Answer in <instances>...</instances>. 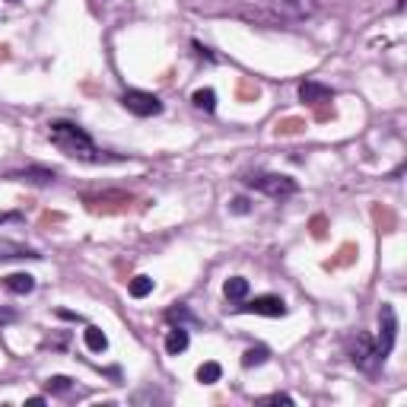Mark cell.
Here are the masks:
<instances>
[{
    "mask_svg": "<svg viewBox=\"0 0 407 407\" xmlns=\"http://www.w3.org/2000/svg\"><path fill=\"white\" fill-rule=\"evenodd\" d=\"M26 404H29V407H42V404H45V398H29Z\"/></svg>",
    "mask_w": 407,
    "mask_h": 407,
    "instance_id": "cell-24",
    "label": "cell"
},
{
    "mask_svg": "<svg viewBox=\"0 0 407 407\" xmlns=\"http://www.w3.org/2000/svg\"><path fill=\"white\" fill-rule=\"evenodd\" d=\"M3 287L16 296H29L35 290V277L32 274H10V277H3Z\"/></svg>",
    "mask_w": 407,
    "mask_h": 407,
    "instance_id": "cell-9",
    "label": "cell"
},
{
    "mask_svg": "<svg viewBox=\"0 0 407 407\" xmlns=\"http://www.w3.org/2000/svg\"><path fill=\"white\" fill-rule=\"evenodd\" d=\"M191 102H194L197 108H204V112H213V108H217V92L213 90H197L194 96H191Z\"/></svg>",
    "mask_w": 407,
    "mask_h": 407,
    "instance_id": "cell-19",
    "label": "cell"
},
{
    "mask_svg": "<svg viewBox=\"0 0 407 407\" xmlns=\"http://www.w3.org/2000/svg\"><path fill=\"white\" fill-rule=\"evenodd\" d=\"M10 258H42L35 249L29 245H19V242H10V239H0V261H10Z\"/></svg>",
    "mask_w": 407,
    "mask_h": 407,
    "instance_id": "cell-10",
    "label": "cell"
},
{
    "mask_svg": "<svg viewBox=\"0 0 407 407\" xmlns=\"http://www.w3.org/2000/svg\"><path fill=\"white\" fill-rule=\"evenodd\" d=\"M10 322H16V312L13 309H0V324H10Z\"/></svg>",
    "mask_w": 407,
    "mask_h": 407,
    "instance_id": "cell-23",
    "label": "cell"
},
{
    "mask_svg": "<svg viewBox=\"0 0 407 407\" xmlns=\"http://www.w3.org/2000/svg\"><path fill=\"white\" fill-rule=\"evenodd\" d=\"M229 210L239 213V217H245V213L251 210V201L249 197H233V201H229Z\"/></svg>",
    "mask_w": 407,
    "mask_h": 407,
    "instance_id": "cell-20",
    "label": "cell"
},
{
    "mask_svg": "<svg viewBox=\"0 0 407 407\" xmlns=\"http://www.w3.org/2000/svg\"><path fill=\"white\" fill-rule=\"evenodd\" d=\"M223 293H226L229 302H242L245 296H249V280L245 277H229L226 283H223Z\"/></svg>",
    "mask_w": 407,
    "mask_h": 407,
    "instance_id": "cell-13",
    "label": "cell"
},
{
    "mask_svg": "<svg viewBox=\"0 0 407 407\" xmlns=\"http://www.w3.org/2000/svg\"><path fill=\"white\" fill-rule=\"evenodd\" d=\"M394 340H398V315H394V306H388V302H382V309H379V356H388L394 347Z\"/></svg>",
    "mask_w": 407,
    "mask_h": 407,
    "instance_id": "cell-4",
    "label": "cell"
},
{
    "mask_svg": "<svg viewBox=\"0 0 407 407\" xmlns=\"http://www.w3.org/2000/svg\"><path fill=\"white\" fill-rule=\"evenodd\" d=\"M242 181H245L249 188L261 191V194L277 197V201H283V197H293L296 191H299L296 178H290V175H280V172H249Z\"/></svg>",
    "mask_w": 407,
    "mask_h": 407,
    "instance_id": "cell-2",
    "label": "cell"
},
{
    "mask_svg": "<svg viewBox=\"0 0 407 407\" xmlns=\"http://www.w3.org/2000/svg\"><path fill=\"white\" fill-rule=\"evenodd\" d=\"M322 7V0H274V10H277L283 19H306L315 10Z\"/></svg>",
    "mask_w": 407,
    "mask_h": 407,
    "instance_id": "cell-7",
    "label": "cell"
},
{
    "mask_svg": "<svg viewBox=\"0 0 407 407\" xmlns=\"http://www.w3.org/2000/svg\"><path fill=\"white\" fill-rule=\"evenodd\" d=\"M48 140L70 159H83V163L106 159V153L96 147V140L80 124H74V121H54V124H48Z\"/></svg>",
    "mask_w": 407,
    "mask_h": 407,
    "instance_id": "cell-1",
    "label": "cell"
},
{
    "mask_svg": "<svg viewBox=\"0 0 407 407\" xmlns=\"http://www.w3.org/2000/svg\"><path fill=\"white\" fill-rule=\"evenodd\" d=\"M299 99L309 102V106H322V102H331L334 99V90L324 83H315V80H306V83L299 86Z\"/></svg>",
    "mask_w": 407,
    "mask_h": 407,
    "instance_id": "cell-8",
    "label": "cell"
},
{
    "mask_svg": "<svg viewBox=\"0 0 407 407\" xmlns=\"http://www.w3.org/2000/svg\"><path fill=\"white\" fill-rule=\"evenodd\" d=\"M13 178L32 181V185H51V181H54V169H42V166H32V169H26V172L13 175Z\"/></svg>",
    "mask_w": 407,
    "mask_h": 407,
    "instance_id": "cell-14",
    "label": "cell"
},
{
    "mask_svg": "<svg viewBox=\"0 0 407 407\" xmlns=\"http://www.w3.org/2000/svg\"><path fill=\"white\" fill-rule=\"evenodd\" d=\"M128 290H131V296H134V299H144V296L153 293V277H147V274H137V277L128 283Z\"/></svg>",
    "mask_w": 407,
    "mask_h": 407,
    "instance_id": "cell-17",
    "label": "cell"
},
{
    "mask_svg": "<svg viewBox=\"0 0 407 407\" xmlns=\"http://www.w3.org/2000/svg\"><path fill=\"white\" fill-rule=\"evenodd\" d=\"M350 360H354L356 369L363 372H376L379 366H382V356H379V347H376V340L369 338V334H356L354 340V347H350Z\"/></svg>",
    "mask_w": 407,
    "mask_h": 407,
    "instance_id": "cell-3",
    "label": "cell"
},
{
    "mask_svg": "<svg viewBox=\"0 0 407 407\" xmlns=\"http://www.w3.org/2000/svg\"><path fill=\"white\" fill-rule=\"evenodd\" d=\"M83 344H86V350H92V354H102V350L108 347V338H106V331H102V328L90 324V328L83 331Z\"/></svg>",
    "mask_w": 407,
    "mask_h": 407,
    "instance_id": "cell-12",
    "label": "cell"
},
{
    "mask_svg": "<svg viewBox=\"0 0 407 407\" xmlns=\"http://www.w3.org/2000/svg\"><path fill=\"white\" fill-rule=\"evenodd\" d=\"M264 404H293V398H290V394H267Z\"/></svg>",
    "mask_w": 407,
    "mask_h": 407,
    "instance_id": "cell-22",
    "label": "cell"
},
{
    "mask_svg": "<svg viewBox=\"0 0 407 407\" xmlns=\"http://www.w3.org/2000/svg\"><path fill=\"white\" fill-rule=\"evenodd\" d=\"M219 376H223V366H219V363H201V366H197V382L201 385L219 382Z\"/></svg>",
    "mask_w": 407,
    "mask_h": 407,
    "instance_id": "cell-15",
    "label": "cell"
},
{
    "mask_svg": "<svg viewBox=\"0 0 407 407\" xmlns=\"http://www.w3.org/2000/svg\"><path fill=\"white\" fill-rule=\"evenodd\" d=\"M121 106L128 108L131 115L137 118H153V115H163V102H159L153 92H144V90H128L121 96Z\"/></svg>",
    "mask_w": 407,
    "mask_h": 407,
    "instance_id": "cell-5",
    "label": "cell"
},
{
    "mask_svg": "<svg viewBox=\"0 0 407 407\" xmlns=\"http://www.w3.org/2000/svg\"><path fill=\"white\" fill-rule=\"evenodd\" d=\"M267 356H271L267 347H251L242 354V366H245V369H255V366H264V363H267Z\"/></svg>",
    "mask_w": 407,
    "mask_h": 407,
    "instance_id": "cell-16",
    "label": "cell"
},
{
    "mask_svg": "<svg viewBox=\"0 0 407 407\" xmlns=\"http://www.w3.org/2000/svg\"><path fill=\"white\" fill-rule=\"evenodd\" d=\"M166 318H169V322H194V315H191L185 306H178V309H169Z\"/></svg>",
    "mask_w": 407,
    "mask_h": 407,
    "instance_id": "cell-21",
    "label": "cell"
},
{
    "mask_svg": "<svg viewBox=\"0 0 407 407\" xmlns=\"http://www.w3.org/2000/svg\"><path fill=\"white\" fill-rule=\"evenodd\" d=\"M235 312L242 315H267V318H280L287 315V302L280 296H255V299H242V306H235Z\"/></svg>",
    "mask_w": 407,
    "mask_h": 407,
    "instance_id": "cell-6",
    "label": "cell"
},
{
    "mask_svg": "<svg viewBox=\"0 0 407 407\" xmlns=\"http://www.w3.org/2000/svg\"><path fill=\"white\" fill-rule=\"evenodd\" d=\"M45 388H48V394H60V398H64V394L74 392V379H67V376H51V379L45 382Z\"/></svg>",
    "mask_w": 407,
    "mask_h": 407,
    "instance_id": "cell-18",
    "label": "cell"
},
{
    "mask_svg": "<svg viewBox=\"0 0 407 407\" xmlns=\"http://www.w3.org/2000/svg\"><path fill=\"white\" fill-rule=\"evenodd\" d=\"M188 331H185V328H172V331L166 334V354L169 356H178V354H185V350H188Z\"/></svg>",
    "mask_w": 407,
    "mask_h": 407,
    "instance_id": "cell-11",
    "label": "cell"
}]
</instances>
